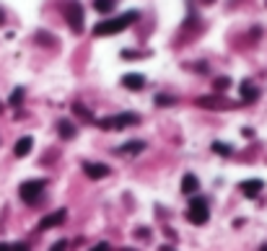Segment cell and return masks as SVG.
<instances>
[{
    "instance_id": "obj_1",
    "label": "cell",
    "mask_w": 267,
    "mask_h": 251,
    "mask_svg": "<svg viewBox=\"0 0 267 251\" xmlns=\"http://www.w3.org/2000/svg\"><path fill=\"white\" fill-rule=\"evenodd\" d=\"M138 18H140L138 11H127V13L117 16V18H106V21H101V24L94 26V36H112V34H120V31H125V29L132 24V21H138Z\"/></svg>"
},
{
    "instance_id": "obj_2",
    "label": "cell",
    "mask_w": 267,
    "mask_h": 251,
    "mask_svg": "<svg viewBox=\"0 0 267 251\" xmlns=\"http://www.w3.org/2000/svg\"><path fill=\"white\" fill-rule=\"evenodd\" d=\"M138 119H140L138 114L125 111V114H117V117H106V119H101L99 127H101V130H125V127H130V124H135Z\"/></svg>"
},
{
    "instance_id": "obj_3",
    "label": "cell",
    "mask_w": 267,
    "mask_h": 251,
    "mask_svg": "<svg viewBox=\"0 0 267 251\" xmlns=\"http://www.w3.org/2000/svg\"><path fill=\"white\" fill-rule=\"evenodd\" d=\"M187 218H189V223H195V225H205L208 218H210L208 202H205V199H192V202H189V210H187Z\"/></svg>"
},
{
    "instance_id": "obj_4",
    "label": "cell",
    "mask_w": 267,
    "mask_h": 251,
    "mask_svg": "<svg viewBox=\"0 0 267 251\" xmlns=\"http://www.w3.org/2000/svg\"><path fill=\"white\" fill-rule=\"evenodd\" d=\"M44 184H47L44 179H31V181H24V184L18 187L21 199H24V202H36V199H39V194L44 192Z\"/></svg>"
},
{
    "instance_id": "obj_5",
    "label": "cell",
    "mask_w": 267,
    "mask_h": 251,
    "mask_svg": "<svg viewBox=\"0 0 267 251\" xmlns=\"http://www.w3.org/2000/svg\"><path fill=\"white\" fill-rule=\"evenodd\" d=\"M65 18H68V24L75 34L83 31V8L81 3H75V0H70V3H65Z\"/></svg>"
},
{
    "instance_id": "obj_6",
    "label": "cell",
    "mask_w": 267,
    "mask_h": 251,
    "mask_svg": "<svg viewBox=\"0 0 267 251\" xmlns=\"http://www.w3.org/2000/svg\"><path fill=\"white\" fill-rule=\"evenodd\" d=\"M241 194L249 197V199L259 197V194H262V181H259V179H247V181H241Z\"/></svg>"
},
{
    "instance_id": "obj_7",
    "label": "cell",
    "mask_w": 267,
    "mask_h": 251,
    "mask_svg": "<svg viewBox=\"0 0 267 251\" xmlns=\"http://www.w3.org/2000/svg\"><path fill=\"white\" fill-rule=\"evenodd\" d=\"M65 210H57V213H50L47 218H42L39 220V231H47V228H55V225H62L65 223Z\"/></svg>"
},
{
    "instance_id": "obj_8",
    "label": "cell",
    "mask_w": 267,
    "mask_h": 251,
    "mask_svg": "<svg viewBox=\"0 0 267 251\" xmlns=\"http://www.w3.org/2000/svg\"><path fill=\"white\" fill-rule=\"evenodd\" d=\"M31 148H34V138H31V135H26V138H21V140L13 145V155H16V158H26V155L31 153Z\"/></svg>"
},
{
    "instance_id": "obj_9",
    "label": "cell",
    "mask_w": 267,
    "mask_h": 251,
    "mask_svg": "<svg viewBox=\"0 0 267 251\" xmlns=\"http://www.w3.org/2000/svg\"><path fill=\"white\" fill-rule=\"evenodd\" d=\"M83 174L88 179H104V176H109V169L104 163H83Z\"/></svg>"
},
{
    "instance_id": "obj_10",
    "label": "cell",
    "mask_w": 267,
    "mask_h": 251,
    "mask_svg": "<svg viewBox=\"0 0 267 251\" xmlns=\"http://www.w3.org/2000/svg\"><path fill=\"white\" fill-rule=\"evenodd\" d=\"M122 86H125L127 91H140V88L145 86V78H143L140 73H127V75L122 78Z\"/></svg>"
},
{
    "instance_id": "obj_11",
    "label": "cell",
    "mask_w": 267,
    "mask_h": 251,
    "mask_svg": "<svg viewBox=\"0 0 267 251\" xmlns=\"http://www.w3.org/2000/svg\"><path fill=\"white\" fill-rule=\"evenodd\" d=\"M57 132H60V138L70 140V138H75V124L68 122V119H60V122H57Z\"/></svg>"
},
{
    "instance_id": "obj_12",
    "label": "cell",
    "mask_w": 267,
    "mask_h": 251,
    "mask_svg": "<svg viewBox=\"0 0 267 251\" xmlns=\"http://www.w3.org/2000/svg\"><path fill=\"white\" fill-rule=\"evenodd\" d=\"M197 189H200L197 176H195V174H184V179H182V192H184V194H195Z\"/></svg>"
},
{
    "instance_id": "obj_13",
    "label": "cell",
    "mask_w": 267,
    "mask_h": 251,
    "mask_svg": "<svg viewBox=\"0 0 267 251\" xmlns=\"http://www.w3.org/2000/svg\"><path fill=\"white\" fill-rule=\"evenodd\" d=\"M143 148H145V143H143V140H130V143H127V145H122L117 153H122V155H135V153H140Z\"/></svg>"
},
{
    "instance_id": "obj_14",
    "label": "cell",
    "mask_w": 267,
    "mask_h": 251,
    "mask_svg": "<svg viewBox=\"0 0 267 251\" xmlns=\"http://www.w3.org/2000/svg\"><path fill=\"white\" fill-rule=\"evenodd\" d=\"M257 96H259V91H257L249 80H244V83H241V99H244V101H257Z\"/></svg>"
},
{
    "instance_id": "obj_15",
    "label": "cell",
    "mask_w": 267,
    "mask_h": 251,
    "mask_svg": "<svg viewBox=\"0 0 267 251\" xmlns=\"http://www.w3.org/2000/svg\"><path fill=\"white\" fill-rule=\"evenodd\" d=\"M94 8H96L99 13H112L115 0H94Z\"/></svg>"
},
{
    "instance_id": "obj_16",
    "label": "cell",
    "mask_w": 267,
    "mask_h": 251,
    "mask_svg": "<svg viewBox=\"0 0 267 251\" xmlns=\"http://www.w3.org/2000/svg\"><path fill=\"white\" fill-rule=\"evenodd\" d=\"M73 114H78V117H83L86 122H94V117H91V111H88L86 106H81V104H73Z\"/></svg>"
},
{
    "instance_id": "obj_17",
    "label": "cell",
    "mask_w": 267,
    "mask_h": 251,
    "mask_svg": "<svg viewBox=\"0 0 267 251\" xmlns=\"http://www.w3.org/2000/svg\"><path fill=\"white\" fill-rule=\"evenodd\" d=\"M21 101H24V88H16L11 94V99H8V104L11 106H21Z\"/></svg>"
},
{
    "instance_id": "obj_18",
    "label": "cell",
    "mask_w": 267,
    "mask_h": 251,
    "mask_svg": "<svg viewBox=\"0 0 267 251\" xmlns=\"http://www.w3.org/2000/svg\"><path fill=\"white\" fill-rule=\"evenodd\" d=\"M213 153H218V155H231V145H226V143H213Z\"/></svg>"
},
{
    "instance_id": "obj_19",
    "label": "cell",
    "mask_w": 267,
    "mask_h": 251,
    "mask_svg": "<svg viewBox=\"0 0 267 251\" xmlns=\"http://www.w3.org/2000/svg\"><path fill=\"white\" fill-rule=\"evenodd\" d=\"M174 99L171 96H156V106H171Z\"/></svg>"
},
{
    "instance_id": "obj_20",
    "label": "cell",
    "mask_w": 267,
    "mask_h": 251,
    "mask_svg": "<svg viewBox=\"0 0 267 251\" xmlns=\"http://www.w3.org/2000/svg\"><path fill=\"white\" fill-rule=\"evenodd\" d=\"M228 86H231V80H228V78H218V80H215V91H226Z\"/></svg>"
},
{
    "instance_id": "obj_21",
    "label": "cell",
    "mask_w": 267,
    "mask_h": 251,
    "mask_svg": "<svg viewBox=\"0 0 267 251\" xmlns=\"http://www.w3.org/2000/svg\"><path fill=\"white\" fill-rule=\"evenodd\" d=\"M65 248H68V243H65V241H57V243H55L50 251H65Z\"/></svg>"
},
{
    "instance_id": "obj_22",
    "label": "cell",
    "mask_w": 267,
    "mask_h": 251,
    "mask_svg": "<svg viewBox=\"0 0 267 251\" xmlns=\"http://www.w3.org/2000/svg\"><path fill=\"white\" fill-rule=\"evenodd\" d=\"M91 251H112V246H109V243H99V246H94Z\"/></svg>"
},
{
    "instance_id": "obj_23",
    "label": "cell",
    "mask_w": 267,
    "mask_h": 251,
    "mask_svg": "<svg viewBox=\"0 0 267 251\" xmlns=\"http://www.w3.org/2000/svg\"><path fill=\"white\" fill-rule=\"evenodd\" d=\"M11 251H29V248H26V243H13Z\"/></svg>"
},
{
    "instance_id": "obj_24",
    "label": "cell",
    "mask_w": 267,
    "mask_h": 251,
    "mask_svg": "<svg viewBox=\"0 0 267 251\" xmlns=\"http://www.w3.org/2000/svg\"><path fill=\"white\" fill-rule=\"evenodd\" d=\"M0 251H11V243H0Z\"/></svg>"
},
{
    "instance_id": "obj_25",
    "label": "cell",
    "mask_w": 267,
    "mask_h": 251,
    "mask_svg": "<svg viewBox=\"0 0 267 251\" xmlns=\"http://www.w3.org/2000/svg\"><path fill=\"white\" fill-rule=\"evenodd\" d=\"M3 21H6V13H3V8H0V26H3Z\"/></svg>"
},
{
    "instance_id": "obj_26",
    "label": "cell",
    "mask_w": 267,
    "mask_h": 251,
    "mask_svg": "<svg viewBox=\"0 0 267 251\" xmlns=\"http://www.w3.org/2000/svg\"><path fill=\"white\" fill-rule=\"evenodd\" d=\"M161 251H174V248H169V246H164V248H161Z\"/></svg>"
},
{
    "instance_id": "obj_27",
    "label": "cell",
    "mask_w": 267,
    "mask_h": 251,
    "mask_svg": "<svg viewBox=\"0 0 267 251\" xmlns=\"http://www.w3.org/2000/svg\"><path fill=\"white\" fill-rule=\"evenodd\" d=\"M122 251H130V248H122Z\"/></svg>"
}]
</instances>
